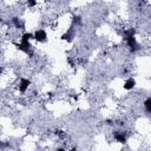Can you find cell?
I'll list each match as a JSON object with an SVG mask.
<instances>
[{"instance_id": "3", "label": "cell", "mask_w": 151, "mask_h": 151, "mask_svg": "<svg viewBox=\"0 0 151 151\" xmlns=\"http://www.w3.org/2000/svg\"><path fill=\"white\" fill-rule=\"evenodd\" d=\"M113 138L116 139L117 143H120V144H125L126 140H127V137H126L125 132H122V131H114L113 132Z\"/></svg>"}, {"instance_id": "6", "label": "cell", "mask_w": 151, "mask_h": 151, "mask_svg": "<svg viewBox=\"0 0 151 151\" xmlns=\"http://www.w3.org/2000/svg\"><path fill=\"white\" fill-rule=\"evenodd\" d=\"M134 86H136V80H134V78H127V79L125 80L124 85H123V88L126 90V91H130V90L134 88Z\"/></svg>"}, {"instance_id": "11", "label": "cell", "mask_w": 151, "mask_h": 151, "mask_svg": "<svg viewBox=\"0 0 151 151\" xmlns=\"http://www.w3.org/2000/svg\"><path fill=\"white\" fill-rule=\"evenodd\" d=\"M72 21H73V25H81V18L79 15H73Z\"/></svg>"}, {"instance_id": "1", "label": "cell", "mask_w": 151, "mask_h": 151, "mask_svg": "<svg viewBox=\"0 0 151 151\" xmlns=\"http://www.w3.org/2000/svg\"><path fill=\"white\" fill-rule=\"evenodd\" d=\"M125 41H126V45H127V47H129V50H130L131 52H137V51L140 48V46H139V44L137 42V40H136L134 37L127 38Z\"/></svg>"}, {"instance_id": "8", "label": "cell", "mask_w": 151, "mask_h": 151, "mask_svg": "<svg viewBox=\"0 0 151 151\" xmlns=\"http://www.w3.org/2000/svg\"><path fill=\"white\" fill-rule=\"evenodd\" d=\"M136 34V29L134 28H127L124 31L123 33V37H124V40H126L127 38H131V37H134Z\"/></svg>"}, {"instance_id": "5", "label": "cell", "mask_w": 151, "mask_h": 151, "mask_svg": "<svg viewBox=\"0 0 151 151\" xmlns=\"http://www.w3.org/2000/svg\"><path fill=\"white\" fill-rule=\"evenodd\" d=\"M74 38V29H73V26L71 27V28H68L61 37H60V39L61 40H64V41H72V39Z\"/></svg>"}, {"instance_id": "7", "label": "cell", "mask_w": 151, "mask_h": 151, "mask_svg": "<svg viewBox=\"0 0 151 151\" xmlns=\"http://www.w3.org/2000/svg\"><path fill=\"white\" fill-rule=\"evenodd\" d=\"M12 24L14 25V27L15 28H19V29H22L25 26H24V24L21 22V20L18 18V17H14V18H12Z\"/></svg>"}, {"instance_id": "9", "label": "cell", "mask_w": 151, "mask_h": 151, "mask_svg": "<svg viewBox=\"0 0 151 151\" xmlns=\"http://www.w3.org/2000/svg\"><path fill=\"white\" fill-rule=\"evenodd\" d=\"M144 109H145L146 112L151 113V97H149V98L145 99V101H144Z\"/></svg>"}, {"instance_id": "12", "label": "cell", "mask_w": 151, "mask_h": 151, "mask_svg": "<svg viewBox=\"0 0 151 151\" xmlns=\"http://www.w3.org/2000/svg\"><path fill=\"white\" fill-rule=\"evenodd\" d=\"M35 5H37V0H27V6H28V7L32 8V7H34Z\"/></svg>"}, {"instance_id": "10", "label": "cell", "mask_w": 151, "mask_h": 151, "mask_svg": "<svg viewBox=\"0 0 151 151\" xmlns=\"http://www.w3.org/2000/svg\"><path fill=\"white\" fill-rule=\"evenodd\" d=\"M31 39H33V34L29 33V32H26V33H24L21 35V40L22 41H29Z\"/></svg>"}, {"instance_id": "4", "label": "cell", "mask_w": 151, "mask_h": 151, "mask_svg": "<svg viewBox=\"0 0 151 151\" xmlns=\"http://www.w3.org/2000/svg\"><path fill=\"white\" fill-rule=\"evenodd\" d=\"M29 85H31V80L29 79H27V78H20V81H19V91L21 92V93H25L26 92V90L29 87Z\"/></svg>"}, {"instance_id": "2", "label": "cell", "mask_w": 151, "mask_h": 151, "mask_svg": "<svg viewBox=\"0 0 151 151\" xmlns=\"http://www.w3.org/2000/svg\"><path fill=\"white\" fill-rule=\"evenodd\" d=\"M33 39L38 42H44L47 39V33L45 29H37L33 33Z\"/></svg>"}]
</instances>
